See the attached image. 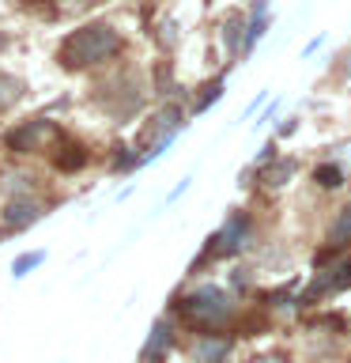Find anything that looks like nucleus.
Here are the masks:
<instances>
[{
    "label": "nucleus",
    "mask_w": 351,
    "mask_h": 363,
    "mask_svg": "<svg viewBox=\"0 0 351 363\" xmlns=\"http://www.w3.org/2000/svg\"><path fill=\"white\" fill-rule=\"evenodd\" d=\"M117 53H121V34L110 23H84L57 45V65L68 68V72H84V68L113 61Z\"/></svg>",
    "instance_id": "1"
},
{
    "label": "nucleus",
    "mask_w": 351,
    "mask_h": 363,
    "mask_svg": "<svg viewBox=\"0 0 351 363\" xmlns=\"http://www.w3.org/2000/svg\"><path fill=\"white\" fill-rule=\"evenodd\" d=\"M144 99H147V84L140 72H117L106 84H98V91H95V102L113 121H129L132 113H140Z\"/></svg>",
    "instance_id": "2"
},
{
    "label": "nucleus",
    "mask_w": 351,
    "mask_h": 363,
    "mask_svg": "<svg viewBox=\"0 0 351 363\" xmlns=\"http://www.w3.org/2000/svg\"><path fill=\"white\" fill-rule=\"evenodd\" d=\"M181 318H185L189 325L204 329V333H212V329H219L231 322L234 306H231V295H226L223 288H212V284H204V288H197L192 295H185V299L178 303Z\"/></svg>",
    "instance_id": "3"
},
{
    "label": "nucleus",
    "mask_w": 351,
    "mask_h": 363,
    "mask_svg": "<svg viewBox=\"0 0 351 363\" xmlns=\"http://www.w3.org/2000/svg\"><path fill=\"white\" fill-rule=\"evenodd\" d=\"M181 129H185V110H181V102H166L159 113H151V121H147L144 133H140V163L159 159L163 147L174 140Z\"/></svg>",
    "instance_id": "4"
},
{
    "label": "nucleus",
    "mask_w": 351,
    "mask_h": 363,
    "mask_svg": "<svg viewBox=\"0 0 351 363\" xmlns=\"http://www.w3.org/2000/svg\"><path fill=\"white\" fill-rule=\"evenodd\" d=\"M57 133H61V129H57L53 121L30 118V121H23V125H16V129L4 133V147H8V152H16V155H30V152H42L45 144H53Z\"/></svg>",
    "instance_id": "5"
},
{
    "label": "nucleus",
    "mask_w": 351,
    "mask_h": 363,
    "mask_svg": "<svg viewBox=\"0 0 351 363\" xmlns=\"http://www.w3.org/2000/svg\"><path fill=\"white\" fill-rule=\"evenodd\" d=\"M351 288V257H340L333 261V265H321L317 269V277L313 284L306 288V295H299V303H313V299H325V295H336V291H344Z\"/></svg>",
    "instance_id": "6"
},
{
    "label": "nucleus",
    "mask_w": 351,
    "mask_h": 363,
    "mask_svg": "<svg viewBox=\"0 0 351 363\" xmlns=\"http://www.w3.org/2000/svg\"><path fill=\"white\" fill-rule=\"evenodd\" d=\"M246 238H249V220H246L242 212H234L231 220H226L219 231L208 238L204 257H231V254H238V250L246 246Z\"/></svg>",
    "instance_id": "7"
},
{
    "label": "nucleus",
    "mask_w": 351,
    "mask_h": 363,
    "mask_svg": "<svg viewBox=\"0 0 351 363\" xmlns=\"http://www.w3.org/2000/svg\"><path fill=\"white\" fill-rule=\"evenodd\" d=\"M45 216V204L34 201L30 193H19V197H4V212H0V220H4L8 231H23V227L38 223Z\"/></svg>",
    "instance_id": "8"
},
{
    "label": "nucleus",
    "mask_w": 351,
    "mask_h": 363,
    "mask_svg": "<svg viewBox=\"0 0 351 363\" xmlns=\"http://www.w3.org/2000/svg\"><path fill=\"white\" fill-rule=\"evenodd\" d=\"M53 167H57V170H64V174H72V170L87 167V147H84V144H76L72 136L57 133V136H53Z\"/></svg>",
    "instance_id": "9"
},
{
    "label": "nucleus",
    "mask_w": 351,
    "mask_h": 363,
    "mask_svg": "<svg viewBox=\"0 0 351 363\" xmlns=\"http://www.w3.org/2000/svg\"><path fill=\"white\" fill-rule=\"evenodd\" d=\"M226 352H231V337L204 333L197 345H192V359H197V363H223Z\"/></svg>",
    "instance_id": "10"
},
{
    "label": "nucleus",
    "mask_w": 351,
    "mask_h": 363,
    "mask_svg": "<svg viewBox=\"0 0 351 363\" xmlns=\"http://www.w3.org/2000/svg\"><path fill=\"white\" fill-rule=\"evenodd\" d=\"M170 340H174V333H170V322H155L151 329V337H147V345H144V363H159L163 359V352L170 348Z\"/></svg>",
    "instance_id": "11"
},
{
    "label": "nucleus",
    "mask_w": 351,
    "mask_h": 363,
    "mask_svg": "<svg viewBox=\"0 0 351 363\" xmlns=\"http://www.w3.org/2000/svg\"><path fill=\"white\" fill-rule=\"evenodd\" d=\"M23 99H27V84H23L19 76H11V72H0V113L19 106Z\"/></svg>",
    "instance_id": "12"
},
{
    "label": "nucleus",
    "mask_w": 351,
    "mask_h": 363,
    "mask_svg": "<svg viewBox=\"0 0 351 363\" xmlns=\"http://www.w3.org/2000/svg\"><path fill=\"white\" fill-rule=\"evenodd\" d=\"M265 30H268V4H265V0H257V4H253V19L246 23L242 53H249V50H253V45L260 42V34H265Z\"/></svg>",
    "instance_id": "13"
},
{
    "label": "nucleus",
    "mask_w": 351,
    "mask_h": 363,
    "mask_svg": "<svg viewBox=\"0 0 351 363\" xmlns=\"http://www.w3.org/2000/svg\"><path fill=\"white\" fill-rule=\"evenodd\" d=\"M34 189V174L27 170H4L0 174V193L4 197H19V193H30Z\"/></svg>",
    "instance_id": "14"
},
{
    "label": "nucleus",
    "mask_w": 351,
    "mask_h": 363,
    "mask_svg": "<svg viewBox=\"0 0 351 363\" xmlns=\"http://www.w3.org/2000/svg\"><path fill=\"white\" fill-rule=\"evenodd\" d=\"M242 30H246L242 11H231V16L223 19V42H226V53H231V57L242 53Z\"/></svg>",
    "instance_id": "15"
},
{
    "label": "nucleus",
    "mask_w": 351,
    "mask_h": 363,
    "mask_svg": "<svg viewBox=\"0 0 351 363\" xmlns=\"http://www.w3.org/2000/svg\"><path fill=\"white\" fill-rule=\"evenodd\" d=\"M294 170H299L294 159H272V167L260 174V182H265L268 189H280V186H287V178L294 174Z\"/></svg>",
    "instance_id": "16"
},
{
    "label": "nucleus",
    "mask_w": 351,
    "mask_h": 363,
    "mask_svg": "<svg viewBox=\"0 0 351 363\" xmlns=\"http://www.w3.org/2000/svg\"><path fill=\"white\" fill-rule=\"evenodd\" d=\"M328 242H333V250H344L351 242V204H344V208L336 212L333 227H328Z\"/></svg>",
    "instance_id": "17"
},
{
    "label": "nucleus",
    "mask_w": 351,
    "mask_h": 363,
    "mask_svg": "<svg viewBox=\"0 0 351 363\" xmlns=\"http://www.w3.org/2000/svg\"><path fill=\"white\" fill-rule=\"evenodd\" d=\"M313 182L321 189H340V186H344V170H340L336 163H321L313 170Z\"/></svg>",
    "instance_id": "18"
},
{
    "label": "nucleus",
    "mask_w": 351,
    "mask_h": 363,
    "mask_svg": "<svg viewBox=\"0 0 351 363\" xmlns=\"http://www.w3.org/2000/svg\"><path fill=\"white\" fill-rule=\"evenodd\" d=\"M219 95H223V76H215L212 84L204 87V99L197 102V106H192V113H204V110L212 106V102H219Z\"/></svg>",
    "instance_id": "19"
},
{
    "label": "nucleus",
    "mask_w": 351,
    "mask_h": 363,
    "mask_svg": "<svg viewBox=\"0 0 351 363\" xmlns=\"http://www.w3.org/2000/svg\"><path fill=\"white\" fill-rule=\"evenodd\" d=\"M42 261H45L42 250H34V254H19V257H16V265H11V272H16V277H27L30 269H38V265H42Z\"/></svg>",
    "instance_id": "20"
},
{
    "label": "nucleus",
    "mask_w": 351,
    "mask_h": 363,
    "mask_svg": "<svg viewBox=\"0 0 351 363\" xmlns=\"http://www.w3.org/2000/svg\"><path fill=\"white\" fill-rule=\"evenodd\" d=\"M268 159H276V140H268V144L257 152V167H260V163H268Z\"/></svg>",
    "instance_id": "21"
},
{
    "label": "nucleus",
    "mask_w": 351,
    "mask_h": 363,
    "mask_svg": "<svg viewBox=\"0 0 351 363\" xmlns=\"http://www.w3.org/2000/svg\"><path fill=\"white\" fill-rule=\"evenodd\" d=\"M253 363H283L280 356H260V359H253Z\"/></svg>",
    "instance_id": "22"
},
{
    "label": "nucleus",
    "mask_w": 351,
    "mask_h": 363,
    "mask_svg": "<svg viewBox=\"0 0 351 363\" xmlns=\"http://www.w3.org/2000/svg\"><path fill=\"white\" fill-rule=\"evenodd\" d=\"M344 76L351 79V50H347V57H344Z\"/></svg>",
    "instance_id": "23"
},
{
    "label": "nucleus",
    "mask_w": 351,
    "mask_h": 363,
    "mask_svg": "<svg viewBox=\"0 0 351 363\" xmlns=\"http://www.w3.org/2000/svg\"><path fill=\"white\" fill-rule=\"evenodd\" d=\"M4 45H8V38H4V34H0V50H4Z\"/></svg>",
    "instance_id": "24"
},
{
    "label": "nucleus",
    "mask_w": 351,
    "mask_h": 363,
    "mask_svg": "<svg viewBox=\"0 0 351 363\" xmlns=\"http://www.w3.org/2000/svg\"><path fill=\"white\" fill-rule=\"evenodd\" d=\"M0 238H4V231H0Z\"/></svg>",
    "instance_id": "25"
}]
</instances>
